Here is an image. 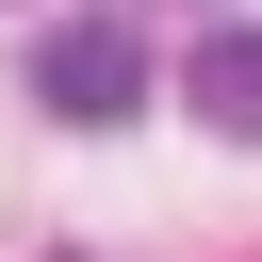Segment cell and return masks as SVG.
<instances>
[{
  "label": "cell",
  "instance_id": "obj_1",
  "mask_svg": "<svg viewBox=\"0 0 262 262\" xmlns=\"http://www.w3.org/2000/svg\"><path fill=\"white\" fill-rule=\"evenodd\" d=\"M33 98H49L66 131H131V115H147V33H131V16H49V33H33Z\"/></svg>",
  "mask_w": 262,
  "mask_h": 262
},
{
  "label": "cell",
  "instance_id": "obj_2",
  "mask_svg": "<svg viewBox=\"0 0 262 262\" xmlns=\"http://www.w3.org/2000/svg\"><path fill=\"white\" fill-rule=\"evenodd\" d=\"M180 98H196V131L262 147V33H246V16H229V33H196V49H180Z\"/></svg>",
  "mask_w": 262,
  "mask_h": 262
}]
</instances>
